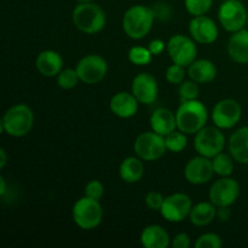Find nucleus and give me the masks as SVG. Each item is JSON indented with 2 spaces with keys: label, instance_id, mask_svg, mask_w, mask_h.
Listing matches in <instances>:
<instances>
[{
  "label": "nucleus",
  "instance_id": "cd10ccee",
  "mask_svg": "<svg viewBox=\"0 0 248 248\" xmlns=\"http://www.w3.org/2000/svg\"><path fill=\"white\" fill-rule=\"evenodd\" d=\"M128 61L135 65H148L153 60V53L148 47L133 46L128 51Z\"/></svg>",
  "mask_w": 248,
  "mask_h": 248
},
{
  "label": "nucleus",
  "instance_id": "c756f323",
  "mask_svg": "<svg viewBox=\"0 0 248 248\" xmlns=\"http://www.w3.org/2000/svg\"><path fill=\"white\" fill-rule=\"evenodd\" d=\"M213 0H184V6L191 16H203L211 10Z\"/></svg>",
  "mask_w": 248,
  "mask_h": 248
},
{
  "label": "nucleus",
  "instance_id": "4468645a",
  "mask_svg": "<svg viewBox=\"0 0 248 248\" xmlns=\"http://www.w3.org/2000/svg\"><path fill=\"white\" fill-rule=\"evenodd\" d=\"M215 173L212 159L202 155L189 160L184 169V177L193 186H202L208 183Z\"/></svg>",
  "mask_w": 248,
  "mask_h": 248
},
{
  "label": "nucleus",
  "instance_id": "c9c22d12",
  "mask_svg": "<svg viewBox=\"0 0 248 248\" xmlns=\"http://www.w3.org/2000/svg\"><path fill=\"white\" fill-rule=\"evenodd\" d=\"M152 9L153 11H154L155 18L167 19L171 16V7H170L169 4H165V2H156Z\"/></svg>",
  "mask_w": 248,
  "mask_h": 248
},
{
  "label": "nucleus",
  "instance_id": "bb28decb",
  "mask_svg": "<svg viewBox=\"0 0 248 248\" xmlns=\"http://www.w3.org/2000/svg\"><path fill=\"white\" fill-rule=\"evenodd\" d=\"M165 143H166L167 150L172 153H181L186 149L188 144L186 135L182 131H173L170 135L165 136Z\"/></svg>",
  "mask_w": 248,
  "mask_h": 248
},
{
  "label": "nucleus",
  "instance_id": "4be33fe9",
  "mask_svg": "<svg viewBox=\"0 0 248 248\" xmlns=\"http://www.w3.org/2000/svg\"><path fill=\"white\" fill-rule=\"evenodd\" d=\"M229 152L235 161L248 165V126L239 128L230 136Z\"/></svg>",
  "mask_w": 248,
  "mask_h": 248
},
{
  "label": "nucleus",
  "instance_id": "5701e85b",
  "mask_svg": "<svg viewBox=\"0 0 248 248\" xmlns=\"http://www.w3.org/2000/svg\"><path fill=\"white\" fill-rule=\"evenodd\" d=\"M188 75L198 84H208L217 77V68L210 60H195L188 67Z\"/></svg>",
  "mask_w": 248,
  "mask_h": 248
},
{
  "label": "nucleus",
  "instance_id": "ea45409f",
  "mask_svg": "<svg viewBox=\"0 0 248 248\" xmlns=\"http://www.w3.org/2000/svg\"><path fill=\"white\" fill-rule=\"evenodd\" d=\"M7 162V154L5 149H0V169H4Z\"/></svg>",
  "mask_w": 248,
  "mask_h": 248
},
{
  "label": "nucleus",
  "instance_id": "39448f33",
  "mask_svg": "<svg viewBox=\"0 0 248 248\" xmlns=\"http://www.w3.org/2000/svg\"><path fill=\"white\" fill-rule=\"evenodd\" d=\"M73 220L82 230H93L103 219V208L98 200L84 198L79 199L73 206Z\"/></svg>",
  "mask_w": 248,
  "mask_h": 248
},
{
  "label": "nucleus",
  "instance_id": "7c9ffc66",
  "mask_svg": "<svg viewBox=\"0 0 248 248\" xmlns=\"http://www.w3.org/2000/svg\"><path fill=\"white\" fill-rule=\"evenodd\" d=\"M178 93H179V98H181V102L198 99L199 93H200L198 82H195L191 79L188 80V81H183L181 85H179Z\"/></svg>",
  "mask_w": 248,
  "mask_h": 248
},
{
  "label": "nucleus",
  "instance_id": "dca6fc26",
  "mask_svg": "<svg viewBox=\"0 0 248 248\" xmlns=\"http://www.w3.org/2000/svg\"><path fill=\"white\" fill-rule=\"evenodd\" d=\"M131 92L142 104H152L159 94V85L156 79L149 73H140L133 79Z\"/></svg>",
  "mask_w": 248,
  "mask_h": 248
},
{
  "label": "nucleus",
  "instance_id": "b1692460",
  "mask_svg": "<svg viewBox=\"0 0 248 248\" xmlns=\"http://www.w3.org/2000/svg\"><path fill=\"white\" fill-rule=\"evenodd\" d=\"M121 179L125 183L133 184L140 182L144 176V164L138 156H128L120 164L119 169Z\"/></svg>",
  "mask_w": 248,
  "mask_h": 248
},
{
  "label": "nucleus",
  "instance_id": "20e7f679",
  "mask_svg": "<svg viewBox=\"0 0 248 248\" xmlns=\"http://www.w3.org/2000/svg\"><path fill=\"white\" fill-rule=\"evenodd\" d=\"M72 19L75 28L85 34L99 33L107 23L106 12L96 2L78 4L73 10Z\"/></svg>",
  "mask_w": 248,
  "mask_h": 248
},
{
  "label": "nucleus",
  "instance_id": "e433bc0d",
  "mask_svg": "<svg viewBox=\"0 0 248 248\" xmlns=\"http://www.w3.org/2000/svg\"><path fill=\"white\" fill-rule=\"evenodd\" d=\"M191 245L190 241V237L188 236L184 232H181V234L176 235L174 239L172 240L171 242V246L173 248H189Z\"/></svg>",
  "mask_w": 248,
  "mask_h": 248
},
{
  "label": "nucleus",
  "instance_id": "a19ab883",
  "mask_svg": "<svg viewBox=\"0 0 248 248\" xmlns=\"http://www.w3.org/2000/svg\"><path fill=\"white\" fill-rule=\"evenodd\" d=\"M5 193H6V181L4 177H0V195L4 198Z\"/></svg>",
  "mask_w": 248,
  "mask_h": 248
},
{
  "label": "nucleus",
  "instance_id": "58836bf2",
  "mask_svg": "<svg viewBox=\"0 0 248 248\" xmlns=\"http://www.w3.org/2000/svg\"><path fill=\"white\" fill-rule=\"evenodd\" d=\"M217 218L219 222L225 223L232 218V211L229 207H217Z\"/></svg>",
  "mask_w": 248,
  "mask_h": 248
},
{
  "label": "nucleus",
  "instance_id": "2eb2a0df",
  "mask_svg": "<svg viewBox=\"0 0 248 248\" xmlns=\"http://www.w3.org/2000/svg\"><path fill=\"white\" fill-rule=\"evenodd\" d=\"M189 33L196 43L203 44V45L213 44L219 35L217 24L206 15L193 17L189 23Z\"/></svg>",
  "mask_w": 248,
  "mask_h": 248
},
{
  "label": "nucleus",
  "instance_id": "6e6552de",
  "mask_svg": "<svg viewBox=\"0 0 248 248\" xmlns=\"http://www.w3.org/2000/svg\"><path fill=\"white\" fill-rule=\"evenodd\" d=\"M196 41L191 36L176 34L167 41V52L173 63L188 68L198 57Z\"/></svg>",
  "mask_w": 248,
  "mask_h": 248
},
{
  "label": "nucleus",
  "instance_id": "412c9836",
  "mask_svg": "<svg viewBox=\"0 0 248 248\" xmlns=\"http://www.w3.org/2000/svg\"><path fill=\"white\" fill-rule=\"evenodd\" d=\"M140 244L145 248H167L171 245V239L161 225L152 224L143 229Z\"/></svg>",
  "mask_w": 248,
  "mask_h": 248
},
{
  "label": "nucleus",
  "instance_id": "9b49d317",
  "mask_svg": "<svg viewBox=\"0 0 248 248\" xmlns=\"http://www.w3.org/2000/svg\"><path fill=\"white\" fill-rule=\"evenodd\" d=\"M240 196V184L236 179L222 177L211 186L208 198L216 207H230Z\"/></svg>",
  "mask_w": 248,
  "mask_h": 248
},
{
  "label": "nucleus",
  "instance_id": "4c0bfd02",
  "mask_svg": "<svg viewBox=\"0 0 248 248\" xmlns=\"http://www.w3.org/2000/svg\"><path fill=\"white\" fill-rule=\"evenodd\" d=\"M166 47H167V44H165L161 39H154V40L150 41L149 46H148V48H149L150 52L153 53V56L161 55Z\"/></svg>",
  "mask_w": 248,
  "mask_h": 248
},
{
  "label": "nucleus",
  "instance_id": "37998d69",
  "mask_svg": "<svg viewBox=\"0 0 248 248\" xmlns=\"http://www.w3.org/2000/svg\"><path fill=\"white\" fill-rule=\"evenodd\" d=\"M247 23H248V19H247Z\"/></svg>",
  "mask_w": 248,
  "mask_h": 248
},
{
  "label": "nucleus",
  "instance_id": "a211bd4d",
  "mask_svg": "<svg viewBox=\"0 0 248 248\" xmlns=\"http://www.w3.org/2000/svg\"><path fill=\"white\" fill-rule=\"evenodd\" d=\"M36 70L45 78H55L62 72L63 58L53 50H44L35 60Z\"/></svg>",
  "mask_w": 248,
  "mask_h": 248
},
{
  "label": "nucleus",
  "instance_id": "2f4dec72",
  "mask_svg": "<svg viewBox=\"0 0 248 248\" xmlns=\"http://www.w3.org/2000/svg\"><path fill=\"white\" fill-rule=\"evenodd\" d=\"M223 245L222 239L219 235L215 232H206L201 235L195 242L196 248H220Z\"/></svg>",
  "mask_w": 248,
  "mask_h": 248
},
{
  "label": "nucleus",
  "instance_id": "f3484780",
  "mask_svg": "<svg viewBox=\"0 0 248 248\" xmlns=\"http://www.w3.org/2000/svg\"><path fill=\"white\" fill-rule=\"evenodd\" d=\"M138 99L132 92H118L110 99V110L114 115L120 119H130L138 111Z\"/></svg>",
  "mask_w": 248,
  "mask_h": 248
},
{
  "label": "nucleus",
  "instance_id": "a878e982",
  "mask_svg": "<svg viewBox=\"0 0 248 248\" xmlns=\"http://www.w3.org/2000/svg\"><path fill=\"white\" fill-rule=\"evenodd\" d=\"M234 157L225 153H219L212 159L216 174L220 177H230L234 171Z\"/></svg>",
  "mask_w": 248,
  "mask_h": 248
},
{
  "label": "nucleus",
  "instance_id": "aec40b11",
  "mask_svg": "<svg viewBox=\"0 0 248 248\" xmlns=\"http://www.w3.org/2000/svg\"><path fill=\"white\" fill-rule=\"evenodd\" d=\"M150 127L154 132L159 133L164 137L170 135L177 128L176 113L167 108L156 109L150 116Z\"/></svg>",
  "mask_w": 248,
  "mask_h": 248
},
{
  "label": "nucleus",
  "instance_id": "7ed1b4c3",
  "mask_svg": "<svg viewBox=\"0 0 248 248\" xmlns=\"http://www.w3.org/2000/svg\"><path fill=\"white\" fill-rule=\"evenodd\" d=\"M34 126V113L27 104L18 103L5 111L0 127L1 132L11 137H24Z\"/></svg>",
  "mask_w": 248,
  "mask_h": 248
},
{
  "label": "nucleus",
  "instance_id": "79ce46f5",
  "mask_svg": "<svg viewBox=\"0 0 248 248\" xmlns=\"http://www.w3.org/2000/svg\"><path fill=\"white\" fill-rule=\"evenodd\" d=\"M94 0H77L78 4H86V2H93Z\"/></svg>",
  "mask_w": 248,
  "mask_h": 248
},
{
  "label": "nucleus",
  "instance_id": "6ab92c4d",
  "mask_svg": "<svg viewBox=\"0 0 248 248\" xmlns=\"http://www.w3.org/2000/svg\"><path fill=\"white\" fill-rule=\"evenodd\" d=\"M228 55L239 64L248 63V31L241 29L235 31L228 43Z\"/></svg>",
  "mask_w": 248,
  "mask_h": 248
},
{
  "label": "nucleus",
  "instance_id": "f704fd0d",
  "mask_svg": "<svg viewBox=\"0 0 248 248\" xmlns=\"http://www.w3.org/2000/svg\"><path fill=\"white\" fill-rule=\"evenodd\" d=\"M164 201H165V198L162 196V194L159 193V191H155V190L149 191L144 199L145 205H147V207L152 211L161 210Z\"/></svg>",
  "mask_w": 248,
  "mask_h": 248
},
{
  "label": "nucleus",
  "instance_id": "9d476101",
  "mask_svg": "<svg viewBox=\"0 0 248 248\" xmlns=\"http://www.w3.org/2000/svg\"><path fill=\"white\" fill-rule=\"evenodd\" d=\"M78 75L80 81L87 85H94L101 82L108 73V63L102 56L86 55L78 62L77 67Z\"/></svg>",
  "mask_w": 248,
  "mask_h": 248
},
{
  "label": "nucleus",
  "instance_id": "0eeeda50",
  "mask_svg": "<svg viewBox=\"0 0 248 248\" xmlns=\"http://www.w3.org/2000/svg\"><path fill=\"white\" fill-rule=\"evenodd\" d=\"M133 150L143 161H155L161 159L167 150L165 137L153 130L150 132L140 133L136 138Z\"/></svg>",
  "mask_w": 248,
  "mask_h": 248
},
{
  "label": "nucleus",
  "instance_id": "393cba45",
  "mask_svg": "<svg viewBox=\"0 0 248 248\" xmlns=\"http://www.w3.org/2000/svg\"><path fill=\"white\" fill-rule=\"evenodd\" d=\"M217 217V207L211 201H203L193 206L189 215V220L196 227H206Z\"/></svg>",
  "mask_w": 248,
  "mask_h": 248
},
{
  "label": "nucleus",
  "instance_id": "1a4fd4ad",
  "mask_svg": "<svg viewBox=\"0 0 248 248\" xmlns=\"http://www.w3.org/2000/svg\"><path fill=\"white\" fill-rule=\"evenodd\" d=\"M218 19L225 31L235 33L246 26L247 10L239 0H224L218 10Z\"/></svg>",
  "mask_w": 248,
  "mask_h": 248
},
{
  "label": "nucleus",
  "instance_id": "473e14b6",
  "mask_svg": "<svg viewBox=\"0 0 248 248\" xmlns=\"http://www.w3.org/2000/svg\"><path fill=\"white\" fill-rule=\"evenodd\" d=\"M165 75H166V80L170 84L181 85L184 81V78H186V67L173 63V64L167 68Z\"/></svg>",
  "mask_w": 248,
  "mask_h": 248
},
{
  "label": "nucleus",
  "instance_id": "c85d7f7f",
  "mask_svg": "<svg viewBox=\"0 0 248 248\" xmlns=\"http://www.w3.org/2000/svg\"><path fill=\"white\" fill-rule=\"evenodd\" d=\"M56 78H57V85L63 90L74 89L80 81L77 69H72V68L62 69V72Z\"/></svg>",
  "mask_w": 248,
  "mask_h": 248
},
{
  "label": "nucleus",
  "instance_id": "f03ea898",
  "mask_svg": "<svg viewBox=\"0 0 248 248\" xmlns=\"http://www.w3.org/2000/svg\"><path fill=\"white\" fill-rule=\"evenodd\" d=\"M155 21L152 7L145 5H133L128 7L123 17V29L128 38L140 40L150 33Z\"/></svg>",
  "mask_w": 248,
  "mask_h": 248
},
{
  "label": "nucleus",
  "instance_id": "f257e3e1",
  "mask_svg": "<svg viewBox=\"0 0 248 248\" xmlns=\"http://www.w3.org/2000/svg\"><path fill=\"white\" fill-rule=\"evenodd\" d=\"M177 128L186 135H195L208 120L207 108L199 99L181 102L176 111Z\"/></svg>",
  "mask_w": 248,
  "mask_h": 248
},
{
  "label": "nucleus",
  "instance_id": "72a5a7b5",
  "mask_svg": "<svg viewBox=\"0 0 248 248\" xmlns=\"http://www.w3.org/2000/svg\"><path fill=\"white\" fill-rule=\"evenodd\" d=\"M104 195V186L97 179H92L85 186V196L94 199V200H101Z\"/></svg>",
  "mask_w": 248,
  "mask_h": 248
},
{
  "label": "nucleus",
  "instance_id": "f8f14e48",
  "mask_svg": "<svg viewBox=\"0 0 248 248\" xmlns=\"http://www.w3.org/2000/svg\"><path fill=\"white\" fill-rule=\"evenodd\" d=\"M191 208L193 201L190 196L184 193H174L165 198L160 213L167 222L179 223L189 217Z\"/></svg>",
  "mask_w": 248,
  "mask_h": 248
},
{
  "label": "nucleus",
  "instance_id": "ddd939ff",
  "mask_svg": "<svg viewBox=\"0 0 248 248\" xmlns=\"http://www.w3.org/2000/svg\"><path fill=\"white\" fill-rule=\"evenodd\" d=\"M242 116V108L237 101L225 98L218 102L212 110V120L215 126L220 130H229L239 124Z\"/></svg>",
  "mask_w": 248,
  "mask_h": 248
},
{
  "label": "nucleus",
  "instance_id": "423d86ee",
  "mask_svg": "<svg viewBox=\"0 0 248 248\" xmlns=\"http://www.w3.org/2000/svg\"><path fill=\"white\" fill-rule=\"evenodd\" d=\"M194 147L199 155L213 159L224 149L225 137L217 126H205L195 133Z\"/></svg>",
  "mask_w": 248,
  "mask_h": 248
}]
</instances>
